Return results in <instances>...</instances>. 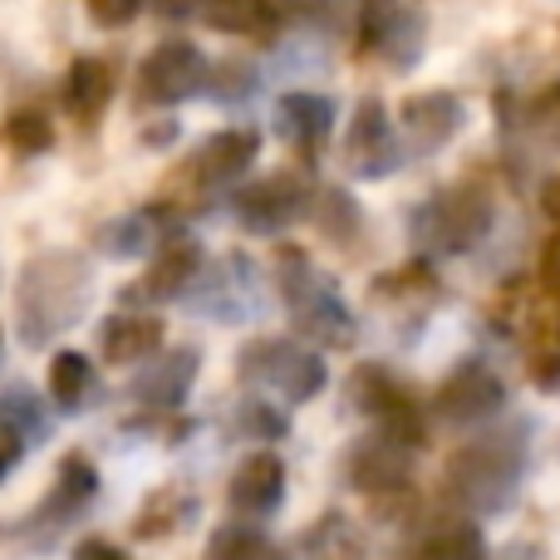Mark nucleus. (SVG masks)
Listing matches in <instances>:
<instances>
[{
  "label": "nucleus",
  "instance_id": "1",
  "mask_svg": "<svg viewBox=\"0 0 560 560\" xmlns=\"http://www.w3.org/2000/svg\"><path fill=\"white\" fill-rule=\"evenodd\" d=\"M89 261L74 252H39L15 280V335L25 349H45L65 329H74L89 310Z\"/></svg>",
  "mask_w": 560,
  "mask_h": 560
},
{
  "label": "nucleus",
  "instance_id": "2",
  "mask_svg": "<svg viewBox=\"0 0 560 560\" xmlns=\"http://www.w3.org/2000/svg\"><path fill=\"white\" fill-rule=\"evenodd\" d=\"M526 477V428H492L477 443L457 447L443 467V487L463 512L502 516L516 506Z\"/></svg>",
  "mask_w": 560,
  "mask_h": 560
},
{
  "label": "nucleus",
  "instance_id": "3",
  "mask_svg": "<svg viewBox=\"0 0 560 560\" xmlns=\"http://www.w3.org/2000/svg\"><path fill=\"white\" fill-rule=\"evenodd\" d=\"M276 285H280V305H285V315H290V329H295L305 345H319V349L354 345V315H349L335 276L319 271V266L310 261V252L280 246Z\"/></svg>",
  "mask_w": 560,
  "mask_h": 560
},
{
  "label": "nucleus",
  "instance_id": "4",
  "mask_svg": "<svg viewBox=\"0 0 560 560\" xmlns=\"http://www.w3.org/2000/svg\"><path fill=\"white\" fill-rule=\"evenodd\" d=\"M492 192L477 183L443 187L413 212V252L423 261H443V256H463L492 232Z\"/></svg>",
  "mask_w": 560,
  "mask_h": 560
},
{
  "label": "nucleus",
  "instance_id": "5",
  "mask_svg": "<svg viewBox=\"0 0 560 560\" xmlns=\"http://www.w3.org/2000/svg\"><path fill=\"white\" fill-rule=\"evenodd\" d=\"M236 369H242V378L276 388L285 404H310L329 384L325 354L315 345H305V339H252L236 354Z\"/></svg>",
  "mask_w": 560,
  "mask_h": 560
},
{
  "label": "nucleus",
  "instance_id": "6",
  "mask_svg": "<svg viewBox=\"0 0 560 560\" xmlns=\"http://www.w3.org/2000/svg\"><path fill=\"white\" fill-rule=\"evenodd\" d=\"M183 305L197 319H217V325H242V319L261 315V276H256L252 256L232 252L222 261H207L202 276L192 280V290L183 295Z\"/></svg>",
  "mask_w": 560,
  "mask_h": 560
},
{
  "label": "nucleus",
  "instance_id": "7",
  "mask_svg": "<svg viewBox=\"0 0 560 560\" xmlns=\"http://www.w3.org/2000/svg\"><path fill=\"white\" fill-rule=\"evenodd\" d=\"M423 10L413 0H359L354 15V45L359 55H378L394 69H413L423 59Z\"/></svg>",
  "mask_w": 560,
  "mask_h": 560
},
{
  "label": "nucleus",
  "instance_id": "8",
  "mask_svg": "<svg viewBox=\"0 0 560 560\" xmlns=\"http://www.w3.org/2000/svg\"><path fill=\"white\" fill-rule=\"evenodd\" d=\"M349 408H354V413H364L378 433L408 443L413 453L428 443L423 408L413 404V394H408V388L394 384V374H388L384 364H359L354 374H349Z\"/></svg>",
  "mask_w": 560,
  "mask_h": 560
},
{
  "label": "nucleus",
  "instance_id": "9",
  "mask_svg": "<svg viewBox=\"0 0 560 560\" xmlns=\"http://www.w3.org/2000/svg\"><path fill=\"white\" fill-rule=\"evenodd\" d=\"M207 55L192 39H163L153 55L138 65V98L148 108H177L202 94Z\"/></svg>",
  "mask_w": 560,
  "mask_h": 560
},
{
  "label": "nucleus",
  "instance_id": "10",
  "mask_svg": "<svg viewBox=\"0 0 560 560\" xmlns=\"http://www.w3.org/2000/svg\"><path fill=\"white\" fill-rule=\"evenodd\" d=\"M404 158H408V148L398 138L394 118H388L384 98H359L354 124H349V138H345L349 173L364 177V183H384V177H394L404 167Z\"/></svg>",
  "mask_w": 560,
  "mask_h": 560
},
{
  "label": "nucleus",
  "instance_id": "11",
  "mask_svg": "<svg viewBox=\"0 0 560 560\" xmlns=\"http://www.w3.org/2000/svg\"><path fill=\"white\" fill-rule=\"evenodd\" d=\"M305 202H310V187L300 183L295 173H271V177H256L236 192L232 212H236V226L252 236H280L290 222L305 217Z\"/></svg>",
  "mask_w": 560,
  "mask_h": 560
},
{
  "label": "nucleus",
  "instance_id": "12",
  "mask_svg": "<svg viewBox=\"0 0 560 560\" xmlns=\"http://www.w3.org/2000/svg\"><path fill=\"white\" fill-rule=\"evenodd\" d=\"M502 408H506V384L487 364H457L433 394V418L447 428L492 423Z\"/></svg>",
  "mask_w": 560,
  "mask_h": 560
},
{
  "label": "nucleus",
  "instance_id": "13",
  "mask_svg": "<svg viewBox=\"0 0 560 560\" xmlns=\"http://www.w3.org/2000/svg\"><path fill=\"white\" fill-rule=\"evenodd\" d=\"M197 369H202L197 349H187V345L163 349V354L143 359V369L128 378V398L138 408H148V413H177L197 384Z\"/></svg>",
  "mask_w": 560,
  "mask_h": 560
},
{
  "label": "nucleus",
  "instance_id": "14",
  "mask_svg": "<svg viewBox=\"0 0 560 560\" xmlns=\"http://www.w3.org/2000/svg\"><path fill=\"white\" fill-rule=\"evenodd\" d=\"M398 124H404L408 153L428 158V153L447 148L457 133H463L467 108H463V98L447 94V89H428V94L404 98V108H398Z\"/></svg>",
  "mask_w": 560,
  "mask_h": 560
},
{
  "label": "nucleus",
  "instance_id": "15",
  "mask_svg": "<svg viewBox=\"0 0 560 560\" xmlns=\"http://www.w3.org/2000/svg\"><path fill=\"white\" fill-rule=\"evenodd\" d=\"M207 266V252L192 242V236H173V242H163L153 252V266L143 271L133 290H128V300H138V305H163V300H183L187 290H192V280L202 276Z\"/></svg>",
  "mask_w": 560,
  "mask_h": 560
},
{
  "label": "nucleus",
  "instance_id": "16",
  "mask_svg": "<svg viewBox=\"0 0 560 560\" xmlns=\"http://www.w3.org/2000/svg\"><path fill=\"white\" fill-rule=\"evenodd\" d=\"M408 472H413V447L388 433H374L369 443L349 447V482L364 497L398 492V487H408Z\"/></svg>",
  "mask_w": 560,
  "mask_h": 560
},
{
  "label": "nucleus",
  "instance_id": "17",
  "mask_svg": "<svg viewBox=\"0 0 560 560\" xmlns=\"http://www.w3.org/2000/svg\"><path fill=\"white\" fill-rule=\"evenodd\" d=\"M98 467L89 463L84 453H69L65 463H59V472H55V487H49V497H45V506L35 512V522H45L49 526V536L59 532V526H69V522H79V516L89 512V506L98 502Z\"/></svg>",
  "mask_w": 560,
  "mask_h": 560
},
{
  "label": "nucleus",
  "instance_id": "18",
  "mask_svg": "<svg viewBox=\"0 0 560 560\" xmlns=\"http://www.w3.org/2000/svg\"><path fill=\"white\" fill-rule=\"evenodd\" d=\"M256 158H261V133L256 128H222V133H212L202 143L192 173L202 187H226V183H242L256 167Z\"/></svg>",
  "mask_w": 560,
  "mask_h": 560
},
{
  "label": "nucleus",
  "instance_id": "19",
  "mask_svg": "<svg viewBox=\"0 0 560 560\" xmlns=\"http://www.w3.org/2000/svg\"><path fill=\"white\" fill-rule=\"evenodd\" d=\"M226 497L242 516H271L285 502V463L280 453H252L242 457V467L226 482Z\"/></svg>",
  "mask_w": 560,
  "mask_h": 560
},
{
  "label": "nucleus",
  "instance_id": "20",
  "mask_svg": "<svg viewBox=\"0 0 560 560\" xmlns=\"http://www.w3.org/2000/svg\"><path fill=\"white\" fill-rule=\"evenodd\" d=\"M335 128V98L329 94H310V89H290L276 98V133L285 143H295L300 153H315Z\"/></svg>",
  "mask_w": 560,
  "mask_h": 560
},
{
  "label": "nucleus",
  "instance_id": "21",
  "mask_svg": "<svg viewBox=\"0 0 560 560\" xmlns=\"http://www.w3.org/2000/svg\"><path fill=\"white\" fill-rule=\"evenodd\" d=\"M163 319L158 315H138V310H124V315H108L98 325V345H104L108 364H143L163 349Z\"/></svg>",
  "mask_w": 560,
  "mask_h": 560
},
{
  "label": "nucleus",
  "instance_id": "22",
  "mask_svg": "<svg viewBox=\"0 0 560 560\" xmlns=\"http://www.w3.org/2000/svg\"><path fill=\"white\" fill-rule=\"evenodd\" d=\"M108 104H114V69L98 55H79L65 74V108L79 124H98Z\"/></svg>",
  "mask_w": 560,
  "mask_h": 560
},
{
  "label": "nucleus",
  "instance_id": "23",
  "mask_svg": "<svg viewBox=\"0 0 560 560\" xmlns=\"http://www.w3.org/2000/svg\"><path fill=\"white\" fill-rule=\"evenodd\" d=\"M49 398H55V408H65V413H79L84 404H94L98 398L94 359L79 354V349H59V354L49 359Z\"/></svg>",
  "mask_w": 560,
  "mask_h": 560
},
{
  "label": "nucleus",
  "instance_id": "24",
  "mask_svg": "<svg viewBox=\"0 0 560 560\" xmlns=\"http://www.w3.org/2000/svg\"><path fill=\"white\" fill-rule=\"evenodd\" d=\"M305 212H310V222L319 226V236L335 246H349L359 232H364V212H359V202L345 192V187H315Z\"/></svg>",
  "mask_w": 560,
  "mask_h": 560
},
{
  "label": "nucleus",
  "instance_id": "25",
  "mask_svg": "<svg viewBox=\"0 0 560 560\" xmlns=\"http://www.w3.org/2000/svg\"><path fill=\"white\" fill-rule=\"evenodd\" d=\"M0 423H5L10 433L25 438V447L45 443V438L55 433L45 398H39L30 384H5V388H0Z\"/></svg>",
  "mask_w": 560,
  "mask_h": 560
},
{
  "label": "nucleus",
  "instance_id": "26",
  "mask_svg": "<svg viewBox=\"0 0 560 560\" xmlns=\"http://www.w3.org/2000/svg\"><path fill=\"white\" fill-rule=\"evenodd\" d=\"M98 252H104L108 261H138V256H153L158 252L153 212H128V217L104 222L98 226Z\"/></svg>",
  "mask_w": 560,
  "mask_h": 560
},
{
  "label": "nucleus",
  "instance_id": "27",
  "mask_svg": "<svg viewBox=\"0 0 560 560\" xmlns=\"http://www.w3.org/2000/svg\"><path fill=\"white\" fill-rule=\"evenodd\" d=\"M202 20L222 35H271L276 5L271 0H202Z\"/></svg>",
  "mask_w": 560,
  "mask_h": 560
},
{
  "label": "nucleus",
  "instance_id": "28",
  "mask_svg": "<svg viewBox=\"0 0 560 560\" xmlns=\"http://www.w3.org/2000/svg\"><path fill=\"white\" fill-rule=\"evenodd\" d=\"M305 556L310 560H359L364 556V536L345 512H325L305 532Z\"/></svg>",
  "mask_w": 560,
  "mask_h": 560
},
{
  "label": "nucleus",
  "instance_id": "29",
  "mask_svg": "<svg viewBox=\"0 0 560 560\" xmlns=\"http://www.w3.org/2000/svg\"><path fill=\"white\" fill-rule=\"evenodd\" d=\"M261 89V69L252 59H222V65H207V79H202V94L222 108H236Z\"/></svg>",
  "mask_w": 560,
  "mask_h": 560
},
{
  "label": "nucleus",
  "instance_id": "30",
  "mask_svg": "<svg viewBox=\"0 0 560 560\" xmlns=\"http://www.w3.org/2000/svg\"><path fill=\"white\" fill-rule=\"evenodd\" d=\"M413 560H487V536L477 522H447L438 532H428V541L418 546Z\"/></svg>",
  "mask_w": 560,
  "mask_h": 560
},
{
  "label": "nucleus",
  "instance_id": "31",
  "mask_svg": "<svg viewBox=\"0 0 560 560\" xmlns=\"http://www.w3.org/2000/svg\"><path fill=\"white\" fill-rule=\"evenodd\" d=\"M290 433V418L266 398H242L232 408V438H252V443H280Z\"/></svg>",
  "mask_w": 560,
  "mask_h": 560
},
{
  "label": "nucleus",
  "instance_id": "32",
  "mask_svg": "<svg viewBox=\"0 0 560 560\" xmlns=\"http://www.w3.org/2000/svg\"><path fill=\"white\" fill-rule=\"evenodd\" d=\"M271 541H266L261 526H246V522H226L212 532L207 541V560H271Z\"/></svg>",
  "mask_w": 560,
  "mask_h": 560
},
{
  "label": "nucleus",
  "instance_id": "33",
  "mask_svg": "<svg viewBox=\"0 0 560 560\" xmlns=\"http://www.w3.org/2000/svg\"><path fill=\"white\" fill-rule=\"evenodd\" d=\"M5 143L15 148L20 158L49 153V148H55V124H49L45 108H15V114L5 118Z\"/></svg>",
  "mask_w": 560,
  "mask_h": 560
},
{
  "label": "nucleus",
  "instance_id": "34",
  "mask_svg": "<svg viewBox=\"0 0 560 560\" xmlns=\"http://www.w3.org/2000/svg\"><path fill=\"white\" fill-rule=\"evenodd\" d=\"M183 522H192V502H183V497L167 487V492H158L153 502L138 512L133 536H143V541H158V536H173Z\"/></svg>",
  "mask_w": 560,
  "mask_h": 560
},
{
  "label": "nucleus",
  "instance_id": "35",
  "mask_svg": "<svg viewBox=\"0 0 560 560\" xmlns=\"http://www.w3.org/2000/svg\"><path fill=\"white\" fill-rule=\"evenodd\" d=\"M89 5V20L94 25H104V30H124L128 20L143 10V0H84Z\"/></svg>",
  "mask_w": 560,
  "mask_h": 560
},
{
  "label": "nucleus",
  "instance_id": "36",
  "mask_svg": "<svg viewBox=\"0 0 560 560\" xmlns=\"http://www.w3.org/2000/svg\"><path fill=\"white\" fill-rule=\"evenodd\" d=\"M532 384L541 388V394H560V349H541V354H532Z\"/></svg>",
  "mask_w": 560,
  "mask_h": 560
},
{
  "label": "nucleus",
  "instance_id": "37",
  "mask_svg": "<svg viewBox=\"0 0 560 560\" xmlns=\"http://www.w3.org/2000/svg\"><path fill=\"white\" fill-rule=\"evenodd\" d=\"M20 463H25V438L10 433V428L0 423V482H5V477L15 472Z\"/></svg>",
  "mask_w": 560,
  "mask_h": 560
},
{
  "label": "nucleus",
  "instance_id": "38",
  "mask_svg": "<svg viewBox=\"0 0 560 560\" xmlns=\"http://www.w3.org/2000/svg\"><path fill=\"white\" fill-rule=\"evenodd\" d=\"M532 118H536L541 128H560V84L541 89V98L532 104Z\"/></svg>",
  "mask_w": 560,
  "mask_h": 560
},
{
  "label": "nucleus",
  "instance_id": "39",
  "mask_svg": "<svg viewBox=\"0 0 560 560\" xmlns=\"http://www.w3.org/2000/svg\"><path fill=\"white\" fill-rule=\"evenodd\" d=\"M74 560H133V556H128L124 546H114V541H98V536H89V541L74 546Z\"/></svg>",
  "mask_w": 560,
  "mask_h": 560
},
{
  "label": "nucleus",
  "instance_id": "40",
  "mask_svg": "<svg viewBox=\"0 0 560 560\" xmlns=\"http://www.w3.org/2000/svg\"><path fill=\"white\" fill-rule=\"evenodd\" d=\"M541 280H546L551 295H560V226H556V236L546 242V252H541Z\"/></svg>",
  "mask_w": 560,
  "mask_h": 560
},
{
  "label": "nucleus",
  "instance_id": "41",
  "mask_svg": "<svg viewBox=\"0 0 560 560\" xmlns=\"http://www.w3.org/2000/svg\"><path fill=\"white\" fill-rule=\"evenodd\" d=\"M153 10L163 20H192V15H202V0H153Z\"/></svg>",
  "mask_w": 560,
  "mask_h": 560
},
{
  "label": "nucleus",
  "instance_id": "42",
  "mask_svg": "<svg viewBox=\"0 0 560 560\" xmlns=\"http://www.w3.org/2000/svg\"><path fill=\"white\" fill-rule=\"evenodd\" d=\"M143 143H148V148H173V143H177V124H153V128H143Z\"/></svg>",
  "mask_w": 560,
  "mask_h": 560
},
{
  "label": "nucleus",
  "instance_id": "43",
  "mask_svg": "<svg viewBox=\"0 0 560 560\" xmlns=\"http://www.w3.org/2000/svg\"><path fill=\"white\" fill-rule=\"evenodd\" d=\"M541 212L551 217V222L560 226V177H551V183L541 187Z\"/></svg>",
  "mask_w": 560,
  "mask_h": 560
},
{
  "label": "nucleus",
  "instance_id": "44",
  "mask_svg": "<svg viewBox=\"0 0 560 560\" xmlns=\"http://www.w3.org/2000/svg\"><path fill=\"white\" fill-rule=\"evenodd\" d=\"M541 556H546V551H541L536 541H516V546H506V551L497 556V560H541Z\"/></svg>",
  "mask_w": 560,
  "mask_h": 560
},
{
  "label": "nucleus",
  "instance_id": "45",
  "mask_svg": "<svg viewBox=\"0 0 560 560\" xmlns=\"http://www.w3.org/2000/svg\"><path fill=\"white\" fill-rule=\"evenodd\" d=\"M0 335H5V329H0ZM0 359H5V339H0Z\"/></svg>",
  "mask_w": 560,
  "mask_h": 560
}]
</instances>
